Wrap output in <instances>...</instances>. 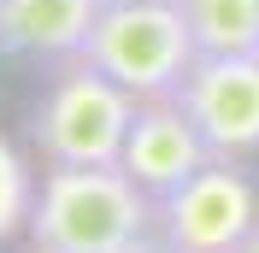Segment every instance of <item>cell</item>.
Returning <instances> with one entry per match:
<instances>
[{
	"instance_id": "obj_9",
	"label": "cell",
	"mask_w": 259,
	"mask_h": 253,
	"mask_svg": "<svg viewBox=\"0 0 259 253\" xmlns=\"http://www.w3.org/2000/svg\"><path fill=\"white\" fill-rule=\"evenodd\" d=\"M30 206H35V171H30V159L6 142V130H0V247L12 236H24Z\"/></svg>"
},
{
	"instance_id": "obj_1",
	"label": "cell",
	"mask_w": 259,
	"mask_h": 253,
	"mask_svg": "<svg viewBox=\"0 0 259 253\" xmlns=\"http://www.w3.org/2000/svg\"><path fill=\"white\" fill-rule=\"evenodd\" d=\"M24 236L35 253H136L159 241V200L124 165H48Z\"/></svg>"
},
{
	"instance_id": "obj_4",
	"label": "cell",
	"mask_w": 259,
	"mask_h": 253,
	"mask_svg": "<svg viewBox=\"0 0 259 253\" xmlns=\"http://www.w3.org/2000/svg\"><path fill=\"white\" fill-rule=\"evenodd\" d=\"M259 224V189L242 159H212L159 200V241L177 253H236Z\"/></svg>"
},
{
	"instance_id": "obj_11",
	"label": "cell",
	"mask_w": 259,
	"mask_h": 253,
	"mask_svg": "<svg viewBox=\"0 0 259 253\" xmlns=\"http://www.w3.org/2000/svg\"><path fill=\"white\" fill-rule=\"evenodd\" d=\"M136 253H177V247H165V241H147V247H136Z\"/></svg>"
},
{
	"instance_id": "obj_5",
	"label": "cell",
	"mask_w": 259,
	"mask_h": 253,
	"mask_svg": "<svg viewBox=\"0 0 259 253\" xmlns=\"http://www.w3.org/2000/svg\"><path fill=\"white\" fill-rule=\"evenodd\" d=\"M177 100L206 136L212 159L259 153V53H194Z\"/></svg>"
},
{
	"instance_id": "obj_12",
	"label": "cell",
	"mask_w": 259,
	"mask_h": 253,
	"mask_svg": "<svg viewBox=\"0 0 259 253\" xmlns=\"http://www.w3.org/2000/svg\"><path fill=\"white\" fill-rule=\"evenodd\" d=\"M30 253H35V247H30Z\"/></svg>"
},
{
	"instance_id": "obj_10",
	"label": "cell",
	"mask_w": 259,
	"mask_h": 253,
	"mask_svg": "<svg viewBox=\"0 0 259 253\" xmlns=\"http://www.w3.org/2000/svg\"><path fill=\"white\" fill-rule=\"evenodd\" d=\"M236 253H259V224H253V230L242 236V247H236Z\"/></svg>"
},
{
	"instance_id": "obj_7",
	"label": "cell",
	"mask_w": 259,
	"mask_h": 253,
	"mask_svg": "<svg viewBox=\"0 0 259 253\" xmlns=\"http://www.w3.org/2000/svg\"><path fill=\"white\" fill-rule=\"evenodd\" d=\"M100 0H0V59H71L95 30Z\"/></svg>"
},
{
	"instance_id": "obj_2",
	"label": "cell",
	"mask_w": 259,
	"mask_h": 253,
	"mask_svg": "<svg viewBox=\"0 0 259 253\" xmlns=\"http://www.w3.org/2000/svg\"><path fill=\"white\" fill-rule=\"evenodd\" d=\"M136 106L142 100L124 82H112L100 65L71 53V59H53L48 82L35 95L30 136L48 165H118Z\"/></svg>"
},
{
	"instance_id": "obj_3",
	"label": "cell",
	"mask_w": 259,
	"mask_h": 253,
	"mask_svg": "<svg viewBox=\"0 0 259 253\" xmlns=\"http://www.w3.org/2000/svg\"><path fill=\"white\" fill-rule=\"evenodd\" d=\"M194 35L177 0H100L95 30L82 41V59L124 82L136 100L177 95V82L194 65Z\"/></svg>"
},
{
	"instance_id": "obj_6",
	"label": "cell",
	"mask_w": 259,
	"mask_h": 253,
	"mask_svg": "<svg viewBox=\"0 0 259 253\" xmlns=\"http://www.w3.org/2000/svg\"><path fill=\"white\" fill-rule=\"evenodd\" d=\"M118 165H124L153 200H165V194L183 189L200 165H212V147H206V136L194 130V118L183 112L177 95H153V100L136 106V118H130V136H124Z\"/></svg>"
},
{
	"instance_id": "obj_8",
	"label": "cell",
	"mask_w": 259,
	"mask_h": 253,
	"mask_svg": "<svg viewBox=\"0 0 259 253\" xmlns=\"http://www.w3.org/2000/svg\"><path fill=\"white\" fill-rule=\"evenodd\" d=\"M200 53H259V0H177Z\"/></svg>"
}]
</instances>
